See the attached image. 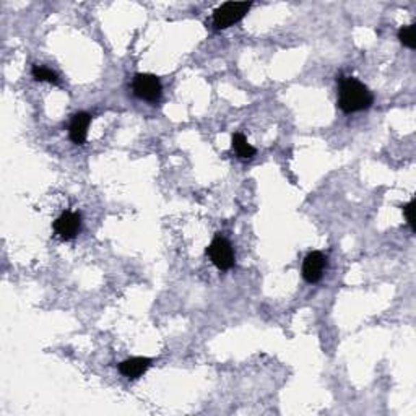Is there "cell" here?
<instances>
[{"instance_id":"1","label":"cell","mask_w":416,"mask_h":416,"mask_svg":"<svg viewBox=\"0 0 416 416\" xmlns=\"http://www.w3.org/2000/svg\"><path fill=\"white\" fill-rule=\"evenodd\" d=\"M374 96L358 78L341 77L339 83V106L343 112H360L369 109Z\"/></svg>"},{"instance_id":"2","label":"cell","mask_w":416,"mask_h":416,"mask_svg":"<svg viewBox=\"0 0 416 416\" xmlns=\"http://www.w3.org/2000/svg\"><path fill=\"white\" fill-rule=\"evenodd\" d=\"M251 2H226L213 12V26L217 29H225L239 23L251 10Z\"/></svg>"},{"instance_id":"3","label":"cell","mask_w":416,"mask_h":416,"mask_svg":"<svg viewBox=\"0 0 416 416\" xmlns=\"http://www.w3.org/2000/svg\"><path fill=\"white\" fill-rule=\"evenodd\" d=\"M207 256L212 260V264L220 270H230L234 265V251L231 243L221 234L215 236L210 246L207 247Z\"/></svg>"},{"instance_id":"4","label":"cell","mask_w":416,"mask_h":416,"mask_svg":"<svg viewBox=\"0 0 416 416\" xmlns=\"http://www.w3.org/2000/svg\"><path fill=\"white\" fill-rule=\"evenodd\" d=\"M132 88L137 98L148 103L160 101L161 91H163L160 78L151 75V73H138V75H135Z\"/></svg>"},{"instance_id":"5","label":"cell","mask_w":416,"mask_h":416,"mask_svg":"<svg viewBox=\"0 0 416 416\" xmlns=\"http://www.w3.org/2000/svg\"><path fill=\"white\" fill-rule=\"evenodd\" d=\"M82 228V217L80 213L75 212H64L54 221V231L60 239L70 241L80 233Z\"/></svg>"},{"instance_id":"6","label":"cell","mask_w":416,"mask_h":416,"mask_svg":"<svg viewBox=\"0 0 416 416\" xmlns=\"http://www.w3.org/2000/svg\"><path fill=\"white\" fill-rule=\"evenodd\" d=\"M326 269L327 257L319 251L309 252L303 262V277L308 283H317L322 280Z\"/></svg>"},{"instance_id":"7","label":"cell","mask_w":416,"mask_h":416,"mask_svg":"<svg viewBox=\"0 0 416 416\" xmlns=\"http://www.w3.org/2000/svg\"><path fill=\"white\" fill-rule=\"evenodd\" d=\"M90 124H91V116L88 112H78L72 117V122H70L69 127V134H70V140H72L75 145H83V143L86 142Z\"/></svg>"},{"instance_id":"8","label":"cell","mask_w":416,"mask_h":416,"mask_svg":"<svg viewBox=\"0 0 416 416\" xmlns=\"http://www.w3.org/2000/svg\"><path fill=\"white\" fill-rule=\"evenodd\" d=\"M151 366V360L150 358H143V356H137V358H130V360L122 361L119 365V371L122 376L129 379H137L140 376L145 372L148 367Z\"/></svg>"},{"instance_id":"9","label":"cell","mask_w":416,"mask_h":416,"mask_svg":"<svg viewBox=\"0 0 416 416\" xmlns=\"http://www.w3.org/2000/svg\"><path fill=\"white\" fill-rule=\"evenodd\" d=\"M233 148L239 155V158H243V160H247V158H252L256 155V148L249 145L247 138L239 132L233 135Z\"/></svg>"},{"instance_id":"10","label":"cell","mask_w":416,"mask_h":416,"mask_svg":"<svg viewBox=\"0 0 416 416\" xmlns=\"http://www.w3.org/2000/svg\"><path fill=\"white\" fill-rule=\"evenodd\" d=\"M415 29H416V25H408V26H404V28H400V32H398V39H400L402 45L408 47V49H415L416 47Z\"/></svg>"},{"instance_id":"11","label":"cell","mask_w":416,"mask_h":416,"mask_svg":"<svg viewBox=\"0 0 416 416\" xmlns=\"http://www.w3.org/2000/svg\"><path fill=\"white\" fill-rule=\"evenodd\" d=\"M33 77L36 78L38 82H49V83H57V75L52 72L51 69L45 67V65H34L32 70Z\"/></svg>"},{"instance_id":"12","label":"cell","mask_w":416,"mask_h":416,"mask_svg":"<svg viewBox=\"0 0 416 416\" xmlns=\"http://www.w3.org/2000/svg\"><path fill=\"white\" fill-rule=\"evenodd\" d=\"M415 200H411V202H408L404 207V213H405V218H406V223H408L411 230H416V223H415Z\"/></svg>"}]
</instances>
